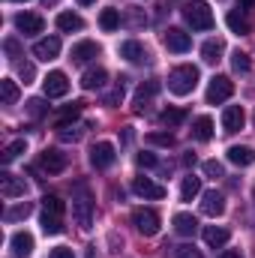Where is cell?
I'll return each mask as SVG.
<instances>
[{"mask_svg": "<svg viewBox=\"0 0 255 258\" xmlns=\"http://www.w3.org/2000/svg\"><path fill=\"white\" fill-rule=\"evenodd\" d=\"M252 3H255V0H240V3H237V9H243V12H246V9H252Z\"/></svg>", "mask_w": 255, "mask_h": 258, "instance_id": "681fc988", "label": "cell"}, {"mask_svg": "<svg viewBox=\"0 0 255 258\" xmlns=\"http://www.w3.org/2000/svg\"><path fill=\"white\" fill-rule=\"evenodd\" d=\"M42 90H45L48 99H60V96H66V93H69V78H66V72H60V69L48 72L45 81H42Z\"/></svg>", "mask_w": 255, "mask_h": 258, "instance_id": "5b68a950", "label": "cell"}, {"mask_svg": "<svg viewBox=\"0 0 255 258\" xmlns=\"http://www.w3.org/2000/svg\"><path fill=\"white\" fill-rule=\"evenodd\" d=\"M195 195H201V177L189 174V177H183V186H180V198H183V201H192Z\"/></svg>", "mask_w": 255, "mask_h": 258, "instance_id": "f1b7e54d", "label": "cell"}, {"mask_svg": "<svg viewBox=\"0 0 255 258\" xmlns=\"http://www.w3.org/2000/svg\"><path fill=\"white\" fill-rule=\"evenodd\" d=\"M33 54L39 57V60H54L57 54H60V36H45V39H39L36 45H33Z\"/></svg>", "mask_w": 255, "mask_h": 258, "instance_id": "4fadbf2b", "label": "cell"}, {"mask_svg": "<svg viewBox=\"0 0 255 258\" xmlns=\"http://www.w3.org/2000/svg\"><path fill=\"white\" fill-rule=\"evenodd\" d=\"M159 120H162L165 126H180V123L186 120V111H183V108H165V111L159 114Z\"/></svg>", "mask_w": 255, "mask_h": 258, "instance_id": "836d02e7", "label": "cell"}, {"mask_svg": "<svg viewBox=\"0 0 255 258\" xmlns=\"http://www.w3.org/2000/svg\"><path fill=\"white\" fill-rule=\"evenodd\" d=\"M231 66H234V72H249V69H252V60L237 48V51L231 54Z\"/></svg>", "mask_w": 255, "mask_h": 258, "instance_id": "74e56055", "label": "cell"}, {"mask_svg": "<svg viewBox=\"0 0 255 258\" xmlns=\"http://www.w3.org/2000/svg\"><path fill=\"white\" fill-rule=\"evenodd\" d=\"M252 201H255V186H252Z\"/></svg>", "mask_w": 255, "mask_h": 258, "instance_id": "f5cc1de1", "label": "cell"}, {"mask_svg": "<svg viewBox=\"0 0 255 258\" xmlns=\"http://www.w3.org/2000/svg\"><path fill=\"white\" fill-rule=\"evenodd\" d=\"M39 168H45L48 174H60L66 168V153H60V150H42V156H39Z\"/></svg>", "mask_w": 255, "mask_h": 258, "instance_id": "7c38bea8", "label": "cell"}, {"mask_svg": "<svg viewBox=\"0 0 255 258\" xmlns=\"http://www.w3.org/2000/svg\"><path fill=\"white\" fill-rule=\"evenodd\" d=\"M201 213H204V216H210V219L222 216V213H225V195L216 192V189L204 192V195H201Z\"/></svg>", "mask_w": 255, "mask_h": 258, "instance_id": "9c48e42d", "label": "cell"}, {"mask_svg": "<svg viewBox=\"0 0 255 258\" xmlns=\"http://www.w3.org/2000/svg\"><path fill=\"white\" fill-rule=\"evenodd\" d=\"M198 78H201L198 66H192V63L174 66V69L168 72V90L177 93V96H186V93H192V90L198 87Z\"/></svg>", "mask_w": 255, "mask_h": 258, "instance_id": "6da1fadb", "label": "cell"}, {"mask_svg": "<svg viewBox=\"0 0 255 258\" xmlns=\"http://www.w3.org/2000/svg\"><path fill=\"white\" fill-rule=\"evenodd\" d=\"M57 135H60L63 141H78V138H81V129L78 126H60L57 129Z\"/></svg>", "mask_w": 255, "mask_h": 258, "instance_id": "60d3db41", "label": "cell"}, {"mask_svg": "<svg viewBox=\"0 0 255 258\" xmlns=\"http://www.w3.org/2000/svg\"><path fill=\"white\" fill-rule=\"evenodd\" d=\"M9 246H12L15 258H30V252H33V234L30 231H15Z\"/></svg>", "mask_w": 255, "mask_h": 258, "instance_id": "2e32d148", "label": "cell"}, {"mask_svg": "<svg viewBox=\"0 0 255 258\" xmlns=\"http://www.w3.org/2000/svg\"><path fill=\"white\" fill-rule=\"evenodd\" d=\"M192 138H195V141H210V138H213V120H210L207 114L195 117V123H192Z\"/></svg>", "mask_w": 255, "mask_h": 258, "instance_id": "d4e9b609", "label": "cell"}, {"mask_svg": "<svg viewBox=\"0 0 255 258\" xmlns=\"http://www.w3.org/2000/svg\"><path fill=\"white\" fill-rule=\"evenodd\" d=\"M234 93V81L228 75H213L210 84H207V102L210 105H222L225 99H231Z\"/></svg>", "mask_w": 255, "mask_h": 258, "instance_id": "3957f363", "label": "cell"}, {"mask_svg": "<svg viewBox=\"0 0 255 258\" xmlns=\"http://www.w3.org/2000/svg\"><path fill=\"white\" fill-rule=\"evenodd\" d=\"M0 93H3V105H15L18 102V84L12 78H3L0 81Z\"/></svg>", "mask_w": 255, "mask_h": 258, "instance_id": "1f68e13d", "label": "cell"}, {"mask_svg": "<svg viewBox=\"0 0 255 258\" xmlns=\"http://www.w3.org/2000/svg\"><path fill=\"white\" fill-rule=\"evenodd\" d=\"M225 21H228V27H231V33H240V36H243V33H249V21H246V15H243V9H231Z\"/></svg>", "mask_w": 255, "mask_h": 258, "instance_id": "4316f807", "label": "cell"}, {"mask_svg": "<svg viewBox=\"0 0 255 258\" xmlns=\"http://www.w3.org/2000/svg\"><path fill=\"white\" fill-rule=\"evenodd\" d=\"M228 237H231V234H228V228H222V225H207V228H204V243L213 246V249L225 246Z\"/></svg>", "mask_w": 255, "mask_h": 258, "instance_id": "603a6c76", "label": "cell"}, {"mask_svg": "<svg viewBox=\"0 0 255 258\" xmlns=\"http://www.w3.org/2000/svg\"><path fill=\"white\" fill-rule=\"evenodd\" d=\"M15 27H18L24 36H33V33H42L45 21H42V15H36V12H18V15H15Z\"/></svg>", "mask_w": 255, "mask_h": 258, "instance_id": "30bf717a", "label": "cell"}, {"mask_svg": "<svg viewBox=\"0 0 255 258\" xmlns=\"http://www.w3.org/2000/svg\"><path fill=\"white\" fill-rule=\"evenodd\" d=\"M135 162H138L141 168H156V156H153V153H138Z\"/></svg>", "mask_w": 255, "mask_h": 258, "instance_id": "ee69618b", "label": "cell"}, {"mask_svg": "<svg viewBox=\"0 0 255 258\" xmlns=\"http://www.w3.org/2000/svg\"><path fill=\"white\" fill-rule=\"evenodd\" d=\"M132 192L141 195V198H150V201H159V198H165V186L150 180V177H135L132 180Z\"/></svg>", "mask_w": 255, "mask_h": 258, "instance_id": "52a82bcc", "label": "cell"}, {"mask_svg": "<svg viewBox=\"0 0 255 258\" xmlns=\"http://www.w3.org/2000/svg\"><path fill=\"white\" fill-rule=\"evenodd\" d=\"M21 153H27V141H24V138H18V141L6 144V147H3V153H0V159H3V165H9V162H12V159H18Z\"/></svg>", "mask_w": 255, "mask_h": 258, "instance_id": "83f0119b", "label": "cell"}, {"mask_svg": "<svg viewBox=\"0 0 255 258\" xmlns=\"http://www.w3.org/2000/svg\"><path fill=\"white\" fill-rule=\"evenodd\" d=\"M48 258H75V255H72V249H69V246H54Z\"/></svg>", "mask_w": 255, "mask_h": 258, "instance_id": "bcb514c9", "label": "cell"}, {"mask_svg": "<svg viewBox=\"0 0 255 258\" xmlns=\"http://www.w3.org/2000/svg\"><path fill=\"white\" fill-rule=\"evenodd\" d=\"M93 57H99V45L93 39H84V42L72 45V63H87Z\"/></svg>", "mask_w": 255, "mask_h": 258, "instance_id": "ffe728a7", "label": "cell"}, {"mask_svg": "<svg viewBox=\"0 0 255 258\" xmlns=\"http://www.w3.org/2000/svg\"><path fill=\"white\" fill-rule=\"evenodd\" d=\"M174 255H177V258H204L195 246H192V243H180V246L174 249Z\"/></svg>", "mask_w": 255, "mask_h": 258, "instance_id": "f35d334b", "label": "cell"}, {"mask_svg": "<svg viewBox=\"0 0 255 258\" xmlns=\"http://www.w3.org/2000/svg\"><path fill=\"white\" fill-rule=\"evenodd\" d=\"M42 231L45 234H60L63 231V216H51L42 210Z\"/></svg>", "mask_w": 255, "mask_h": 258, "instance_id": "e575fe53", "label": "cell"}, {"mask_svg": "<svg viewBox=\"0 0 255 258\" xmlns=\"http://www.w3.org/2000/svg\"><path fill=\"white\" fill-rule=\"evenodd\" d=\"M156 93H159V81H144V84H141V87L135 90V99H132V108H135V111L141 114V111H144V105H147V102H150V99H153Z\"/></svg>", "mask_w": 255, "mask_h": 258, "instance_id": "e0dca14e", "label": "cell"}, {"mask_svg": "<svg viewBox=\"0 0 255 258\" xmlns=\"http://www.w3.org/2000/svg\"><path fill=\"white\" fill-rule=\"evenodd\" d=\"M174 231L177 234H183V237H192L195 231H198V219L192 216V213H174Z\"/></svg>", "mask_w": 255, "mask_h": 258, "instance_id": "cb8c5ba5", "label": "cell"}, {"mask_svg": "<svg viewBox=\"0 0 255 258\" xmlns=\"http://www.w3.org/2000/svg\"><path fill=\"white\" fill-rule=\"evenodd\" d=\"M99 27L108 30V33L117 30V27H120V12H117V9H102V12H99Z\"/></svg>", "mask_w": 255, "mask_h": 258, "instance_id": "f546056e", "label": "cell"}, {"mask_svg": "<svg viewBox=\"0 0 255 258\" xmlns=\"http://www.w3.org/2000/svg\"><path fill=\"white\" fill-rule=\"evenodd\" d=\"M6 51H9V54H18V42H15V39H6Z\"/></svg>", "mask_w": 255, "mask_h": 258, "instance_id": "7dc6e473", "label": "cell"}, {"mask_svg": "<svg viewBox=\"0 0 255 258\" xmlns=\"http://www.w3.org/2000/svg\"><path fill=\"white\" fill-rule=\"evenodd\" d=\"M144 141L153 144V147H171V144H174V135H171V132H150Z\"/></svg>", "mask_w": 255, "mask_h": 258, "instance_id": "8d00e7d4", "label": "cell"}, {"mask_svg": "<svg viewBox=\"0 0 255 258\" xmlns=\"http://www.w3.org/2000/svg\"><path fill=\"white\" fill-rule=\"evenodd\" d=\"M165 48L174 51V54H183V51L192 48V36L186 30H180V27H168L165 30Z\"/></svg>", "mask_w": 255, "mask_h": 258, "instance_id": "8992f818", "label": "cell"}, {"mask_svg": "<svg viewBox=\"0 0 255 258\" xmlns=\"http://www.w3.org/2000/svg\"><path fill=\"white\" fill-rule=\"evenodd\" d=\"M18 75L24 78V84H30V81L36 78V69H33V63H21L18 66Z\"/></svg>", "mask_w": 255, "mask_h": 258, "instance_id": "7bdbcfd3", "label": "cell"}, {"mask_svg": "<svg viewBox=\"0 0 255 258\" xmlns=\"http://www.w3.org/2000/svg\"><path fill=\"white\" fill-rule=\"evenodd\" d=\"M72 216H75V222L87 231V228L93 225V204H90V198H75V201H72Z\"/></svg>", "mask_w": 255, "mask_h": 258, "instance_id": "5bb4252c", "label": "cell"}, {"mask_svg": "<svg viewBox=\"0 0 255 258\" xmlns=\"http://www.w3.org/2000/svg\"><path fill=\"white\" fill-rule=\"evenodd\" d=\"M243 123H246V114L240 105H228L222 111V129L225 132H237V129H243Z\"/></svg>", "mask_w": 255, "mask_h": 258, "instance_id": "ac0fdd59", "label": "cell"}, {"mask_svg": "<svg viewBox=\"0 0 255 258\" xmlns=\"http://www.w3.org/2000/svg\"><path fill=\"white\" fill-rule=\"evenodd\" d=\"M105 81H108V72L102 66H93V69H87L81 75V87L84 90H99V87H105Z\"/></svg>", "mask_w": 255, "mask_h": 258, "instance_id": "44dd1931", "label": "cell"}, {"mask_svg": "<svg viewBox=\"0 0 255 258\" xmlns=\"http://www.w3.org/2000/svg\"><path fill=\"white\" fill-rule=\"evenodd\" d=\"M15 3H24V0H15Z\"/></svg>", "mask_w": 255, "mask_h": 258, "instance_id": "db71d44e", "label": "cell"}, {"mask_svg": "<svg viewBox=\"0 0 255 258\" xmlns=\"http://www.w3.org/2000/svg\"><path fill=\"white\" fill-rule=\"evenodd\" d=\"M27 189V183H24V177H18V174H9V171H3L0 174V192L6 195V198H21Z\"/></svg>", "mask_w": 255, "mask_h": 258, "instance_id": "8fae6325", "label": "cell"}, {"mask_svg": "<svg viewBox=\"0 0 255 258\" xmlns=\"http://www.w3.org/2000/svg\"><path fill=\"white\" fill-rule=\"evenodd\" d=\"M30 210H33V207H30L27 201H21V204H15V207H6V210H3V219H6V222H18V219H27Z\"/></svg>", "mask_w": 255, "mask_h": 258, "instance_id": "4dcf8cb0", "label": "cell"}, {"mask_svg": "<svg viewBox=\"0 0 255 258\" xmlns=\"http://www.w3.org/2000/svg\"><path fill=\"white\" fill-rule=\"evenodd\" d=\"M204 174H207V177H222V174H225V171H222V162L207 159V162H204Z\"/></svg>", "mask_w": 255, "mask_h": 258, "instance_id": "ab89813d", "label": "cell"}, {"mask_svg": "<svg viewBox=\"0 0 255 258\" xmlns=\"http://www.w3.org/2000/svg\"><path fill=\"white\" fill-rule=\"evenodd\" d=\"M183 18L192 30H210L213 27V12L204 0H189L183 3Z\"/></svg>", "mask_w": 255, "mask_h": 258, "instance_id": "7a4b0ae2", "label": "cell"}, {"mask_svg": "<svg viewBox=\"0 0 255 258\" xmlns=\"http://www.w3.org/2000/svg\"><path fill=\"white\" fill-rule=\"evenodd\" d=\"M183 165H195V153H186L183 156Z\"/></svg>", "mask_w": 255, "mask_h": 258, "instance_id": "f907efd6", "label": "cell"}, {"mask_svg": "<svg viewBox=\"0 0 255 258\" xmlns=\"http://www.w3.org/2000/svg\"><path fill=\"white\" fill-rule=\"evenodd\" d=\"M123 99V84H117V90H111L108 96H105V105H117Z\"/></svg>", "mask_w": 255, "mask_h": 258, "instance_id": "f6af8a7d", "label": "cell"}, {"mask_svg": "<svg viewBox=\"0 0 255 258\" xmlns=\"http://www.w3.org/2000/svg\"><path fill=\"white\" fill-rule=\"evenodd\" d=\"M228 162H234L237 168H246L255 162V150L249 144H234V147H228Z\"/></svg>", "mask_w": 255, "mask_h": 258, "instance_id": "d6986e66", "label": "cell"}, {"mask_svg": "<svg viewBox=\"0 0 255 258\" xmlns=\"http://www.w3.org/2000/svg\"><path fill=\"white\" fill-rule=\"evenodd\" d=\"M114 156H117V153H114V144H111V141H99V144L90 147V162H93V168H99V171L108 168V165L114 162Z\"/></svg>", "mask_w": 255, "mask_h": 258, "instance_id": "ba28073f", "label": "cell"}, {"mask_svg": "<svg viewBox=\"0 0 255 258\" xmlns=\"http://www.w3.org/2000/svg\"><path fill=\"white\" fill-rule=\"evenodd\" d=\"M42 207H45V213H51V216H63V210H66V204H63L60 195H45V198H42Z\"/></svg>", "mask_w": 255, "mask_h": 258, "instance_id": "d590c367", "label": "cell"}, {"mask_svg": "<svg viewBox=\"0 0 255 258\" xmlns=\"http://www.w3.org/2000/svg\"><path fill=\"white\" fill-rule=\"evenodd\" d=\"M120 57L123 60H129V63H144L147 60V48L138 42V39H126V42H120Z\"/></svg>", "mask_w": 255, "mask_h": 258, "instance_id": "9a60e30c", "label": "cell"}, {"mask_svg": "<svg viewBox=\"0 0 255 258\" xmlns=\"http://www.w3.org/2000/svg\"><path fill=\"white\" fill-rule=\"evenodd\" d=\"M90 3H96V0H78V6H90Z\"/></svg>", "mask_w": 255, "mask_h": 258, "instance_id": "816d5d0a", "label": "cell"}, {"mask_svg": "<svg viewBox=\"0 0 255 258\" xmlns=\"http://www.w3.org/2000/svg\"><path fill=\"white\" fill-rule=\"evenodd\" d=\"M219 258H243V255H240V249H225Z\"/></svg>", "mask_w": 255, "mask_h": 258, "instance_id": "c3c4849f", "label": "cell"}, {"mask_svg": "<svg viewBox=\"0 0 255 258\" xmlns=\"http://www.w3.org/2000/svg\"><path fill=\"white\" fill-rule=\"evenodd\" d=\"M81 108H84V102H69L66 108H60V117H57V129H60V126H69V120H75V117L81 114Z\"/></svg>", "mask_w": 255, "mask_h": 258, "instance_id": "d6a6232c", "label": "cell"}, {"mask_svg": "<svg viewBox=\"0 0 255 258\" xmlns=\"http://www.w3.org/2000/svg\"><path fill=\"white\" fill-rule=\"evenodd\" d=\"M222 54H225V42H222V39H207V42L201 45V57H204V63H219Z\"/></svg>", "mask_w": 255, "mask_h": 258, "instance_id": "7402d4cb", "label": "cell"}, {"mask_svg": "<svg viewBox=\"0 0 255 258\" xmlns=\"http://www.w3.org/2000/svg\"><path fill=\"white\" fill-rule=\"evenodd\" d=\"M132 225H135L144 237H153V234L159 231V213L150 210V207H138V210H132Z\"/></svg>", "mask_w": 255, "mask_h": 258, "instance_id": "277c9868", "label": "cell"}, {"mask_svg": "<svg viewBox=\"0 0 255 258\" xmlns=\"http://www.w3.org/2000/svg\"><path fill=\"white\" fill-rule=\"evenodd\" d=\"M57 27H60L63 33L84 30V18H81V15H75V12H60V15H57Z\"/></svg>", "mask_w": 255, "mask_h": 258, "instance_id": "484cf974", "label": "cell"}, {"mask_svg": "<svg viewBox=\"0 0 255 258\" xmlns=\"http://www.w3.org/2000/svg\"><path fill=\"white\" fill-rule=\"evenodd\" d=\"M27 114H30V117H42V114H45V102H42V99H30V102H27Z\"/></svg>", "mask_w": 255, "mask_h": 258, "instance_id": "b9f144b4", "label": "cell"}]
</instances>
